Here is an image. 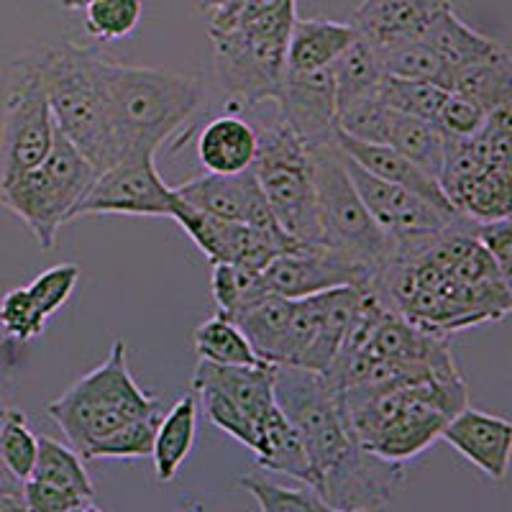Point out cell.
<instances>
[{"label": "cell", "mask_w": 512, "mask_h": 512, "mask_svg": "<svg viewBox=\"0 0 512 512\" xmlns=\"http://www.w3.org/2000/svg\"><path fill=\"white\" fill-rule=\"evenodd\" d=\"M420 39L448 64V70L454 72V75L459 70H464V67L487 62V59L505 52L500 41L489 39V36L474 31L472 26H466L451 6L443 8L433 18Z\"/></svg>", "instance_id": "44dd1931"}, {"label": "cell", "mask_w": 512, "mask_h": 512, "mask_svg": "<svg viewBox=\"0 0 512 512\" xmlns=\"http://www.w3.org/2000/svg\"><path fill=\"white\" fill-rule=\"evenodd\" d=\"M85 29L100 41H118L134 34L141 21V0H93L82 8Z\"/></svg>", "instance_id": "8d00e7d4"}, {"label": "cell", "mask_w": 512, "mask_h": 512, "mask_svg": "<svg viewBox=\"0 0 512 512\" xmlns=\"http://www.w3.org/2000/svg\"><path fill=\"white\" fill-rule=\"evenodd\" d=\"M333 82H336V105L338 111L364 95H374L384 80L382 59L374 44L364 36H356L346 52L333 62Z\"/></svg>", "instance_id": "484cf974"}, {"label": "cell", "mask_w": 512, "mask_h": 512, "mask_svg": "<svg viewBox=\"0 0 512 512\" xmlns=\"http://www.w3.org/2000/svg\"><path fill=\"white\" fill-rule=\"evenodd\" d=\"M285 3H290V0H223V6L213 13L210 31L231 29V26L244 24L249 18L262 16V13L274 11Z\"/></svg>", "instance_id": "f6af8a7d"}, {"label": "cell", "mask_w": 512, "mask_h": 512, "mask_svg": "<svg viewBox=\"0 0 512 512\" xmlns=\"http://www.w3.org/2000/svg\"><path fill=\"white\" fill-rule=\"evenodd\" d=\"M77 280H80V267L77 264H57V267L44 269L31 285H26V290H29L39 313L49 320L70 300Z\"/></svg>", "instance_id": "60d3db41"}, {"label": "cell", "mask_w": 512, "mask_h": 512, "mask_svg": "<svg viewBox=\"0 0 512 512\" xmlns=\"http://www.w3.org/2000/svg\"><path fill=\"white\" fill-rule=\"evenodd\" d=\"M195 354L200 361L223 364V367H267V361L254 354L241 328L233 320L223 318L221 313L198 326Z\"/></svg>", "instance_id": "f1b7e54d"}, {"label": "cell", "mask_w": 512, "mask_h": 512, "mask_svg": "<svg viewBox=\"0 0 512 512\" xmlns=\"http://www.w3.org/2000/svg\"><path fill=\"white\" fill-rule=\"evenodd\" d=\"M344 162L359 198L364 200L377 226L395 241L436 236V233L448 231L464 218L456 210L441 208V205L425 200L418 192L390 185V182L369 175L367 169H361L349 157H344Z\"/></svg>", "instance_id": "30bf717a"}, {"label": "cell", "mask_w": 512, "mask_h": 512, "mask_svg": "<svg viewBox=\"0 0 512 512\" xmlns=\"http://www.w3.org/2000/svg\"><path fill=\"white\" fill-rule=\"evenodd\" d=\"M274 397L303 438L310 487L336 510H387L405 482V469L361 446L344 397L326 374L282 364L274 369Z\"/></svg>", "instance_id": "6da1fadb"}, {"label": "cell", "mask_w": 512, "mask_h": 512, "mask_svg": "<svg viewBox=\"0 0 512 512\" xmlns=\"http://www.w3.org/2000/svg\"><path fill=\"white\" fill-rule=\"evenodd\" d=\"M0 326L11 338L26 344L34 341L47 328V318L39 313V308L31 300L26 287H16V290L6 292L0 300Z\"/></svg>", "instance_id": "ab89813d"}, {"label": "cell", "mask_w": 512, "mask_h": 512, "mask_svg": "<svg viewBox=\"0 0 512 512\" xmlns=\"http://www.w3.org/2000/svg\"><path fill=\"white\" fill-rule=\"evenodd\" d=\"M477 239L482 241V246L492 256V262L500 272V280L505 282L512 300V216L502 218V221L479 223Z\"/></svg>", "instance_id": "ee69618b"}, {"label": "cell", "mask_w": 512, "mask_h": 512, "mask_svg": "<svg viewBox=\"0 0 512 512\" xmlns=\"http://www.w3.org/2000/svg\"><path fill=\"white\" fill-rule=\"evenodd\" d=\"M47 413L85 461L95 443L121 431L123 425L162 413V402L141 390L128 369L126 344L116 338L108 359L49 402Z\"/></svg>", "instance_id": "277c9868"}, {"label": "cell", "mask_w": 512, "mask_h": 512, "mask_svg": "<svg viewBox=\"0 0 512 512\" xmlns=\"http://www.w3.org/2000/svg\"><path fill=\"white\" fill-rule=\"evenodd\" d=\"M295 18L297 0H290L239 26L210 31L218 82L231 103L277 100L287 75V41Z\"/></svg>", "instance_id": "5b68a950"}, {"label": "cell", "mask_w": 512, "mask_h": 512, "mask_svg": "<svg viewBox=\"0 0 512 512\" xmlns=\"http://www.w3.org/2000/svg\"><path fill=\"white\" fill-rule=\"evenodd\" d=\"M256 128L239 116H218L200 131L198 157L213 175H239L256 159Z\"/></svg>", "instance_id": "d6986e66"}, {"label": "cell", "mask_w": 512, "mask_h": 512, "mask_svg": "<svg viewBox=\"0 0 512 512\" xmlns=\"http://www.w3.org/2000/svg\"><path fill=\"white\" fill-rule=\"evenodd\" d=\"M336 146L344 152V157H349L351 162L359 164L361 169H367L369 175L379 177V180L390 182V185H400L405 190H413L418 195H423L425 200L441 205V208L456 210L451 205V200L446 198L441 182L436 177H431L428 172L418 167V164L410 162L408 157H402L395 146L390 144H364V141H356L351 136L338 134L336 131ZM459 213V210H456Z\"/></svg>", "instance_id": "2e32d148"}, {"label": "cell", "mask_w": 512, "mask_h": 512, "mask_svg": "<svg viewBox=\"0 0 512 512\" xmlns=\"http://www.w3.org/2000/svg\"><path fill=\"white\" fill-rule=\"evenodd\" d=\"M448 93L451 90L441 88V85H433V82L400 80V77L390 75H384L382 85H379V98H382V103L392 113L423 118V121L433 123H436V116Z\"/></svg>", "instance_id": "836d02e7"}, {"label": "cell", "mask_w": 512, "mask_h": 512, "mask_svg": "<svg viewBox=\"0 0 512 512\" xmlns=\"http://www.w3.org/2000/svg\"><path fill=\"white\" fill-rule=\"evenodd\" d=\"M198 436V397L185 395L162 415L154 438V474L162 484L172 482L190 456Z\"/></svg>", "instance_id": "603a6c76"}, {"label": "cell", "mask_w": 512, "mask_h": 512, "mask_svg": "<svg viewBox=\"0 0 512 512\" xmlns=\"http://www.w3.org/2000/svg\"><path fill=\"white\" fill-rule=\"evenodd\" d=\"M390 146H395L402 157H408L431 177H436V180L441 177L448 139L433 121L395 113L390 128Z\"/></svg>", "instance_id": "4316f807"}, {"label": "cell", "mask_w": 512, "mask_h": 512, "mask_svg": "<svg viewBox=\"0 0 512 512\" xmlns=\"http://www.w3.org/2000/svg\"><path fill=\"white\" fill-rule=\"evenodd\" d=\"M308 154L318 195L320 244L331 246L356 262L369 264L379 274L384 264L395 259L397 241L377 226L364 200L359 198L336 139L308 146Z\"/></svg>", "instance_id": "8992f818"}, {"label": "cell", "mask_w": 512, "mask_h": 512, "mask_svg": "<svg viewBox=\"0 0 512 512\" xmlns=\"http://www.w3.org/2000/svg\"><path fill=\"white\" fill-rule=\"evenodd\" d=\"M210 290L218 305V313L223 318H236L259 303L264 295H269V285L264 280V272L244 267V264H213V277H210Z\"/></svg>", "instance_id": "4dcf8cb0"}, {"label": "cell", "mask_w": 512, "mask_h": 512, "mask_svg": "<svg viewBox=\"0 0 512 512\" xmlns=\"http://www.w3.org/2000/svg\"><path fill=\"white\" fill-rule=\"evenodd\" d=\"M192 6L198 8L200 13H210L213 16L223 6V0H192Z\"/></svg>", "instance_id": "bcb514c9"}, {"label": "cell", "mask_w": 512, "mask_h": 512, "mask_svg": "<svg viewBox=\"0 0 512 512\" xmlns=\"http://www.w3.org/2000/svg\"><path fill=\"white\" fill-rule=\"evenodd\" d=\"M24 502L29 512H85L88 507H93V497L39 482V479L24 482Z\"/></svg>", "instance_id": "7bdbcfd3"}, {"label": "cell", "mask_w": 512, "mask_h": 512, "mask_svg": "<svg viewBox=\"0 0 512 512\" xmlns=\"http://www.w3.org/2000/svg\"><path fill=\"white\" fill-rule=\"evenodd\" d=\"M175 195L192 208L208 213V216L246 223V226L267 233H285L274 218L267 198H264L254 169H246L239 175H213V172H208V175L177 185Z\"/></svg>", "instance_id": "7c38bea8"}, {"label": "cell", "mask_w": 512, "mask_h": 512, "mask_svg": "<svg viewBox=\"0 0 512 512\" xmlns=\"http://www.w3.org/2000/svg\"><path fill=\"white\" fill-rule=\"evenodd\" d=\"M29 479L72 489L95 500V487L88 477V469L82 464V456L72 446H64L49 436H39V456H36V466Z\"/></svg>", "instance_id": "1f68e13d"}, {"label": "cell", "mask_w": 512, "mask_h": 512, "mask_svg": "<svg viewBox=\"0 0 512 512\" xmlns=\"http://www.w3.org/2000/svg\"><path fill=\"white\" fill-rule=\"evenodd\" d=\"M280 121L290 128L305 146L326 144L336 139V82L331 70L287 72L282 90L277 95Z\"/></svg>", "instance_id": "4fadbf2b"}, {"label": "cell", "mask_w": 512, "mask_h": 512, "mask_svg": "<svg viewBox=\"0 0 512 512\" xmlns=\"http://www.w3.org/2000/svg\"><path fill=\"white\" fill-rule=\"evenodd\" d=\"M451 0H361L351 26L377 49L420 39Z\"/></svg>", "instance_id": "9a60e30c"}, {"label": "cell", "mask_w": 512, "mask_h": 512, "mask_svg": "<svg viewBox=\"0 0 512 512\" xmlns=\"http://www.w3.org/2000/svg\"><path fill=\"white\" fill-rule=\"evenodd\" d=\"M377 52L382 59L384 75L400 77V80L433 82L446 90H451L454 85V72L448 70V64L423 39L400 41V44L377 49Z\"/></svg>", "instance_id": "f546056e"}, {"label": "cell", "mask_w": 512, "mask_h": 512, "mask_svg": "<svg viewBox=\"0 0 512 512\" xmlns=\"http://www.w3.org/2000/svg\"><path fill=\"white\" fill-rule=\"evenodd\" d=\"M256 461L262 469L297 479L303 484H313V472L305 454L303 438L297 433L295 425L290 423L285 413L277 408L269 410L259 423H256Z\"/></svg>", "instance_id": "ffe728a7"}, {"label": "cell", "mask_w": 512, "mask_h": 512, "mask_svg": "<svg viewBox=\"0 0 512 512\" xmlns=\"http://www.w3.org/2000/svg\"><path fill=\"white\" fill-rule=\"evenodd\" d=\"M451 90L472 98L487 113L512 103V52H502L487 62L464 67L454 75Z\"/></svg>", "instance_id": "83f0119b"}, {"label": "cell", "mask_w": 512, "mask_h": 512, "mask_svg": "<svg viewBox=\"0 0 512 512\" xmlns=\"http://www.w3.org/2000/svg\"><path fill=\"white\" fill-rule=\"evenodd\" d=\"M175 187L159 175L152 154H128L98 172L75 218L82 216H144L172 218Z\"/></svg>", "instance_id": "9c48e42d"}, {"label": "cell", "mask_w": 512, "mask_h": 512, "mask_svg": "<svg viewBox=\"0 0 512 512\" xmlns=\"http://www.w3.org/2000/svg\"><path fill=\"white\" fill-rule=\"evenodd\" d=\"M290 318H292V300L277 292L264 295L259 303L246 308L236 318H231L246 341L251 344L254 354L267 364L280 367L285 364L287 338H290Z\"/></svg>", "instance_id": "7402d4cb"}, {"label": "cell", "mask_w": 512, "mask_h": 512, "mask_svg": "<svg viewBox=\"0 0 512 512\" xmlns=\"http://www.w3.org/2000/svg\"><path fill=\"white\" fill-rule=\"evenodd\" d=\"M441 438L492 482H502L510 472L512 423L500 415L482 413L466 405L448 420Z\"/></svg>", "instance_id": "5bb4252c"}, {"label": "cell", "mask_w": 512, "mask_h": 512, "mask_svg": "<svg viewBox=\"0 0 512 512\" xmlns=\"http://www.w3.org/2000/svg\"><path fill=\"white\" fill-rule=\"evenodd\" d=\"M256 159L251 164L264 198L282 231L292 239L320 244L318 195L308 146L285 123L256 128Z\"/></svg>", "instance_id": "52a82bcc"}, {"label": "cell", "mask_w": 512, "mask_h": 512, "mask_svg": "<svg viewBox=\"0 0 512 512\" xmlns=\"http://www.w3.org/2000/svg\"><path fill=\"white\" fill-rule=\"evenodd\" d=\"M52 105L41 80L36 52L13 59L0 118V187L44 164L54 144Z\"/></svg>", "instance_id": "ba28073f"}, {"label": "cell", "mask_w": 512, "mask_h": 512, "mask_svg": "<svg viewBox=\"0 0 512 512\" xmlns=\"http://www.w3.org/2000/svg\"><path fill=\"white\" fill-rule=\"evenodd\" d=\"M264 280L269 290L290 300L320 295L338 287H359L374 290L377 269L361 264L326 244H305L292 254L277 256L267 269Z\"/></svg>", "instance_id": "8fae6325"}, {"label": "cell", "mask_w": 512, "mask_h": 512, "mask_svg": "<svg viewBox=\"0 0 512 512\" xmlns=\"http://www.w3.org/2000/svg\"><path fill=\"white\" fill-rule=\"evenodd\" d=\"M105 80L118 159L128 154L157 157L159 149L180 134L205 100L203 80L185 72L105 59Z\"/></svg>", "instance_id": "7a4b0ae2"}, {"label": "cell", "mask_w": 512, "mask_h": 512, "mask_svg": "<svg viewBox=\"0 0 512 512\" xmlns=\"http://www.w3.org/2000/svg\"><path fill=\"white\" fill-rule=\"evenodd\" d=\"M451 205L461 216L479 223L502 221L512 216V175L495 167L479 169L477 175L461 182L451 195Z\"/></svg>", "instance_id": "cb8c5ba5"}, {"label": "cell", "mask_w": 512, "mask_h": 512, "mask_svg": "<svg viewBox=\"0 0 512 512\" xmlns=\"http://www.w3.org/2000/svg\"><path fill=\"white\" fill-rule=\"evenodd\" d=\"M162 413H154L149 418L134 420V423L123 425L121 431H116L113 436L103 438L100 443H95L85 454V461L93 459H144V456H152L154 451V438H157L159 420Z\"/></svg>", "instance_id": "d590c367"}, {"label": "cell", "mask_w": 512, "mask_h": 512, "mask_svg": "<svg viewBox=\"0 0 512 512\" xmlns=\"http://www.w3.org/2000/svg\"><path fill=\"white\" fill-rule=\"evenodd\" d=\"M41 80L52 105L54 123L98 172L118 162L111 121V95L105 59L95 49L62 44L36 47Z\"/></svg>", "instance_id": "3957f363"}, {"label": "cell", "mask_w": 512, "mask_h": 512, "mask_svg": "<svg viewBox=\"0 0 512 512\" xmlns=\"http://www.w3.org/2000/svg\"><path fill=\"white\" fill-rule=\"evenodd\" d=\"M274 364L267 367H223L200 361L192 374V390L195 387H210L236 402L254 423L264 418L272 408H277L274 397Z\"/></svg>", "instance_id": "e0dca14e"}, {"label": "cell", "mask_w": 512, "mask_h": 512, "mask_svg": "<svg viewBox=\"0 0 512 512\" xmlns=\"http://www.w3.org/2000/svg\"><path fill=\"white\" fill-rule=\"evenodd\" d=\"M0 456L21 482H26L34 472L36 456H39V436L29 431L26 415L16 408H8L6 420L0 425Z\"/></svg>", "instance_id": "74e56055"}, {"label": "cell", "mask_w": 512, "mask_h": 512, "mask_svg": "<svg viewBox=\"0 0 512 512\" xmlns=\"http://www.w3.org/2000/svg\"><path fill=\"white\" fill-rule=\"evenodd\" d=\"M41 169H44L49 185L57 192L59 203L64 205V210H67V216L72 221L77 213V205L82 203L85 192L90 190L93 180L98 177V169L88 162V157L59 128L54 131L52 152L44 159Z\"/></svg>", "instance_id": "d4e9b609"}, {"label": "cell", "mask_w": 512, "mask_h": 512, "mask_svg": "<svg viewBox=\"0 0 512 512\" xmlns=\"http://www.w3.org/2000/svg\"><path fill=\"white\" fill-rule=\"evenodd\" d=\"M85 512H103V510H98V507L93 505V507H88V510H85Z\"/></svg>", "instance_id": "c3c4849f"}, {"label": "cell", "mask_w": 512, "mask_h": 512, "mask_svg": "<svg viewBox=\"0 0 512 512\" xmlns=\"http://www.w3.org/2000/svg\"><path fill=\"white\" fill-rule=\"evenodd\" d=\"M395 113L382 103L379 90L374 95L344 105L336 116V131L364 144H390V128Z\"/></svg>", "instance_id": "e575fe53"}, {"label": "cell", "mask_w": 512, "mask_h": 512, "mask_svg": "<svg viewBox=\"0 0 512 512\" xmlns=\"http://www.w3.org/2000/svg\"><path fill=\"white\" fill-rule=\"evenodd\" d=\"M93 0H59V6L64 8V11H82L85 6H90Z\"/></svg>", "instance_id": "7dc6e473"}, {"label": "cell", "mask_w": 512, "mask_h": 512, "mask_svg": "<svg viewBox=\"0 0 512 512\" xmlns=\"http://www.w3.org/2000/svg\"><path fill=\"white\" fill-rule=\"evenodd\" d=\"M484 121H487V111H484L482 105L474 103L466 95L456 93V90L446 95L441 111L436 116V126L441 128L448 141L472 139V136L482 131Z\"/></svg>", "instance_id": "b9f144b4"}, {"label": "cell", "mask_w": 512, "mask_h": 512, "mask_svg": "<svg viewBox=\"0 0 512 512\" xmlns=\"http://www.w3.org/2000/svg\"><path fill=\"white\" fill-rule=\"evenodd\" d=\"M351 24H338L326 18H295L287 41V72L305 75V72L331 70L351 41L356 39Z\"/></svg>", "instance_id": "ac0fdd59"}, {"label": "cell", "mask_w": 512, "mask_h": 512, "mask_svg": "<svg viewBox=\"0 0 512 512\" xmlns=\"http://www.w3.org/2000/svg\"><path fill=\"white\" fill-rule=\"evenodd\" d=\"M241 487L249 492L259 505V512H344L328 505L313 487H282L267 479L264 474L254 472L241 477ZM361 512H387V510H361Z\"/></svg>", "instance_id": "d6a6232c"}, {"label": "cell", "mask_w": 512, "mask_h": 512, "mask_svg": "<svg viewBox=\"0 0 512 512\" xmlns=\"http://www.w3.org/2000/svg\"><path fill=\"white\" fill-rule=\"evenodd\" d=\"M198 392V405H203L205 415L210 418V423L226 431L228 436L236 438L239 443H244L246 448L254 451L256 448V423L244 413V410L236 405V402L228 400L226 395H221L218 390H210V387H195Z\"/></svg>", "instance_id": "f35d334b"}]
</instances>
